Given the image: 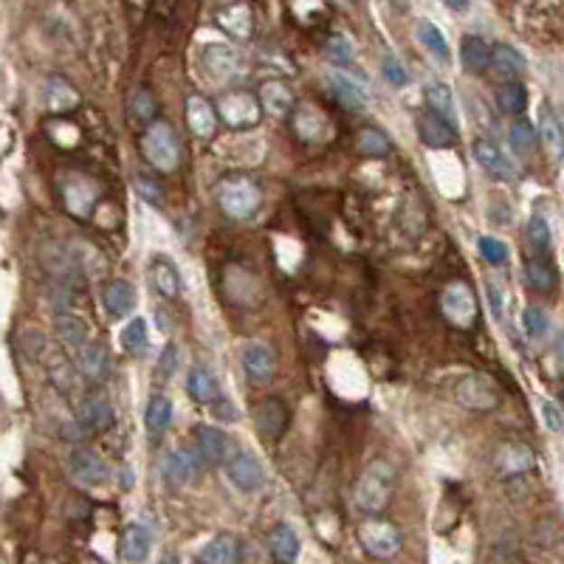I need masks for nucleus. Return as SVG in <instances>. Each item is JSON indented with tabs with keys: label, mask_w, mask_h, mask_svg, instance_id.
Listing matches in <instances>:
<instances>
[{
	"label": "nucleus",
	"mask_w": 564,
	"mask_h": 564,
	"mask_svg": "<svg viewBox=\"0 0 564 564\" xmlns=\"http://www.w3.org/2000/svg\"><path fill=\"white\" fill-rule=\"evenodd\" d=\"M522 327H525V334L531 339H542L548 334V327H550L548 314L542 308H533V305H531V308L522 311Z\"/></svg>",
	"instance_id": "nucleus-48"
},
{
	"label": "nucleus",
	"mask_w": 564,
	"mask_h": 564,
	"mask_svg": "<svg viewBox=\"0 0 564 564\" xmlns=\"http://www.w3.org/2000/svg\"><path fill=\"white\" fill-rule=\"evenodd\" d=\"M472 153H475V161L480 164V167L497 181H513L516 175H520V170H516V164L494 145V141L488 138H477L472 145Z\"/></svg>",
	"instance_id": "nucleus-12"
},
{
	"label": "nucleus",
	"mask_w": 564,
	"mask_h": 564,
	"mask_svg": "<svg viewBox=\"0 0 564 564\" xmlns=\"http://www.w3.org/2000/svg\"><path fill=\"white\" fill-rule=\"evenodd\" d=\"M141 153L158 173H175L181 164V141L167 119H155L141 133Z\"/></svg>",
	"instance_id": "nucleus-1"
},
{
	"label": "nucleus",
	"mask_w": 564,
	"mask_h": 564,
	"mask_svg": "<svg viewBox=\"0 0 564 564\" xmlns=\"http://www.w3.org/2000/svg\"><path fill=\"white\" fill-rule=\"evenodd\" d=\"M150 279H153V288L164 296V299H178L181 294V277L175 271V266L170 260H164V257H155L150 263Z\"/></svg>",
	"instance_id": "nucleus-31"
},
{
	"label": "nucleus",
	"mask_w": 564,
	"mask_h": 564,
	"mask_svg": "<svg viewBox=\"0 0 564 564\" xmlns=\"http://www.w3.org/2000/svg\"><path fill=\"white\" fill-rule=\"evenodd\" d=\"M488 296H491L494 316L503 319V294H500V288H497V286H494V282H488Z\"/></svg>",
	"instance_id": "nucleus-53"
},
{
	"label": "nucleus",
	"mask_w": 564,
	"mask_h": 564,
	"mask_svg": "<svg viewBox=\"0 0 564 564\" xmlns=\"http://www.w3.org/2000/svg\"><path fill=\"white\" fill-rule=\"evenodd\" d=\"M533 468V452L525 443H503L497 452V472L503 477H520Z\"/></svg>",
	"instance_id": "nucleus-23"
},
{
	"label": "nucleus",
	"mask_w": 564,
	"mask_h": 564,
	"mask_svg": "<svg viewBox=\"0 0 564 564\" xmlns=\"http://www.w3.org/2000/svg\"><path fill=\"white\" fill-rule=\"evenodd\" d=\"M147 344H150V336H147V319H130L125 327H122V347L130 352V356H145L147 352Z\"/></svg>",
	"instance_id": "nucleus-40"
},
{
	"label": "nucleus",
	"mask_w": 564,
	"mask_h": 564,
	"mask_svg": "<svg viewBox=\"0 0 564 564\" xmlns=\"http://www.w3.org/2000/svg\"><path fill=\"white\" fill-rule=\"evenodd\" d=\"M218 108L212 105L209 99H203L201 93H193L190 99H186V125L190 130L198 136V138H212L218 133Z\"/></svg>",
	"instance_id": "nucleus-20"
},
{
	"label": "nucleus",
	"mask_w": 564,
	"mask_h": 564,
	"mask_svg": "<svg viewBox=\"0 0 564 564\" xmlns=\"http://www.w3.org/2000/svg\"><path fill=\"white\" fill-rule=\"evenodd\" d=\"M133 116L136 119H141L145 125H150V122H155L158 119V108H155V97L147 90V88H141V90H136V97H133Z\"/></svg>",
	"instance_id": "nucleus-47"
},
{
	"label": "nucleus",
	"mask_w": 564,
	"mask_h": 564,
	"mask_svg": "<svg viewBox=\"0 0 564 564\" xmlns=\"http://www.w3.org/2000/svg\"><path fill=\"white\" fill-rule=\"evenodd\" d=\"M195 443H198V457L206 465H229L234 457H238V446H234V440L223 429L209 427V423H201V427L195 429Z\"/></svg>",
	"instance_id": "nucleus-8"
},
{
	"label": "nucleus",
	"mask_w": 564,
	"mask_h": 564,
	"mask_svg": "<svg viewBox=\"0 0 564 564\" xmlns=\"http://www.w3.org/2000/svg\"><path fill=\"white\" fill-rule=\"evenodd\" d=\"M161 475H164V480H167L170 488H183V485H190V483L198 477V457H195L190 449H183V446H178V449H173L167 457H164Z\"/></svg>",
	"instance_id": "nucleus-17"
},
{
	"label": "nucleus",
	"mask_w": 564,
	"mask_h": 564,
	"mask_svg": "<svg viewBox=\"0 0 564 564\" xmlns=\"http://www.w3.org/2000/svg\"><path fill=\"white\" fill-rule=\"evenodd\" d=\"M525 277H528V286L539 294H548L556 286V268L545 254L531 257V260L525 263Z\"/></svg>",
	"instance_id": "nucleus-36"
},
{
	"label": "nucleus",
	"mask_w": 564,
	"mask_h": 564,
	"mask_svg": "<svg viewBox=\"0 0 564 564\" xmlns=\"http://www.w3.org/2000/svg\"><path fill=\"white\" fill-rule=\"evenodd\" d=\"M542 420L550 432H556V435L564 432V412L553 401H542Z\"/></svg>",
	"instance_id": "nucleus-51"
},
{
	"label": "nucleus",
	"mask_w": 564,
	"mask_h": 564,
	"mask_svg": "<svg viewBox=\"0 0 564 564\" xmlns=\"http://www.w3.org/2000/svg\"><path fill=\"white\" fill-rule=\"evenodd\" d=\"M392 497V468L384 460L367 465V472L356 483V505L367 513H381Z\"/></svg>",
	"instance_id": "nucleus-3"
},
{
	"label": "nucleus",
	"mask_w": 564,
	"mask_h": 564,
	"mask_svg": "<svg viewBox=\"0 0 564 564\" xmlns=\"http://www.w3.org/2000/svg\"><path fill=\"white\" fill-rule=\"evenodd\" d=\"M324 54L331 57L339 65H350L352 57H356V49H352V40L344 34H331L324 42Z\"/></svg>",
	"instance_id": "nucleus-45"
},
{
	"label": "nucleus",
	"mask_w": 564,
	"mask_h": 564,
	"mask_svg": "<svg viewBox=\"0 0 564 564\" xmlns=\"http://www.w3.org/2000/svg\"><path fill=\"white\" fill-rule=\"evenodd\" d=\"M240 367L251 384H268L277 372V356L274 350L263 342H249L240 352Z\"/></svg>",
	"instance_id": "nucleus-10"
},
{
	"label": "nucleus",
	"mask_w": 564,
	"mask_h": 564,
	"mask_svg": "<svg viewBox=\"0 0 564 564\" xmlns=\"http://www.w3.org/2000/svg\"><path fill=\"white\" fill-rule=\"evenodd\" d=\"M427 102H429V110L440 119H446L449 125L457 122V110H455V93L446 82H432L427 88Z\"/></svg>",
	"instance_id": "nucleus-37"
},
{
	"label": "nucleus",
	"mask_w": 564,
	"mask_h": 564,
	"mask_svg": "<svg viewBox=\"0 0 564 564\" xmlns=\"http://www.w3.org/2000/svg\"><path fill=\"white\" fill-rule=\"evenodd\" d=\"M158 372L164 375V379H170V375L178 370V347L175 344H167L164 347V352H161V359H158Z\"/></svg>",
	"instance_id": "nucleus-52"
},
{
	"label": "nucleus",
	"mask_w": 564,
	"mask_h": 564,
	"mask_svg": "<svg viewBox=\"0 0 564 564\" xmlns=\"http://www.w3.org/2000/svg\"><path fill=\"white\" fill-rule=\"evenodd\" d=\"M145 420H147V427L150 432H167L170 429V423H173V401H170V395H153L150 401H147V412H145Z\"/></svg>",
	"instance_id": "nucleus-38"
},
{
	"label": "nucleus",
	"mask_w": 564,
	"mask_h": 564,
	"mask_svg": "<svg viewBox=\"0 0 564 564\" xmlns=\"http://www.w3.org/2000/svg\"><path fill=\"white\" fill-rule=\"evenodd\" d=\"M226 475L231 480V485L243 491V494H254V491H260L266 485V468L263 463L257 460L254 455L249 452H240L238 457H234L229 465H226Z\"/></svg>",
	"instance_id": "nucleus-14"
},
{
	"label": "nucleus",
	"mask_w": 564,
	"mask_h": 564,
	"mask_svg": "<svg viewBox=\"0 0 564 564\" xmlns=\"http://www.w3.org/2000/svg\"><path fill=\"white\" fill-rule=\"evenodd\" d=\"M251 420H254L257 432H260L266 440H279L291 423V409L286 407V401H279V398H263V401L254 404Z\"/></svg>",
	"instance_id": "nucleus-9"
},
{
	"label": "nucleus",
	"mask_w": 564,
	"mask_h": 564,
	"mask_svg": "<svg viewBox=\"0 0 564 564\" xmlns=\"http://www.w3.org/2000/svg\"><path fill=\"white\" fill-rule=\"evenodd\" d=\"M203 65L212 74V80L218 82H229V80H238L243 74V57L231 49V45H206L203 49Z\"/></svg>",
	"instance_id": "nucleus-11"
},
{
	"label": "nucleus",
	"mask_w": 564,
	"mask_h": 564,
	"mask_svg": "<svg viewBox=\"0 0 564 564\" xmlns=\"http://www.w3.org/2000/svg\"><path fill=\"white\" fill-rule=\"evenodd\" d=\"M74 359H77V370L85 375L88 381H102L105 375H108V352L99 342H88L82 344L77 352H74Z\"/></svg>",
	"instance_id": "nucleus-26"
},
{
	"label": "nucleus",
	"mask_w": 564,
	"mask_h": 564,
	"mask_svg": "<svg viewBox=\"0 0 564 564\" xmlns=\"http://www.w3.org/2000/svg\"><path fill=\"white\" fill-rule=\"evenodd\" d=\"M327 88H331L334 97L344 108H350V110H359V108L367 105V88H364V82L359 77L347 74V70H331V74H327Z\"/></svg>",
	"instance_id": "nucleus-21"
},
{
	"label": "nucleus",
	"mask_w": 564,
	"mask_h": 564,
	"mask_svg": "<svg viewBox=\"0 0 564 564\" xmlns=\"http://www.w3.org/2000/svg\"><path fill=\"white\" fill-rule=\"evenodd\" d=\"M257 102L274 119H286V116L294 113V90L282 80H266L260 90H257Z\"/></svg>",
	"instance_id": "nucleus-18"
},
{
	"label": "nucleus",
	"mask_w": 564,
	"mask_h": 564,
	"mask_svg": "<svg viewBox=\"0 0 564 564\" xmlns=\"http://www.w3.org/2000/svg\"><path fill=\"white\" fill-rule=\"evenodd\" d=\"M381 74H384V80H387L390 85H395V88H404V85L409 82V74H407L404 62L398 60L392 52H387V54L381 57Z\"/></svg>",
	"instance_id": "nucleus-49"
},
{
	"label": "nucleus",
	"mask_w": 564,
	"mask_h": 564,
	"mask_svg": "<svg viewBox=\"0 0 564 564\" xmlns=\"http://www.w3.org/2000/svg\"><path fill=\"white\" fill-rule=\"evenodd\" d=\"M497 105L508 116H522L528 108V88L522 82H505L497 90Z\"/></svg>",
	"instance_id": "nucleus-39"
},
{
	"label": "nucleus",
	"mask_w": 564,
	"mask_h": 564,
	"mask_svg": "<svg viewBox=\"0 0 564 564\" xmlns=\"http://www.w3.org/2000/svg\"><path fill=\"white\" fill-rule=\"evenodd\" d=\"M508 141H511L513 153L531 155L536 150V145H539V133H536V127L528 119H520V122H513V127L508 133Z\"/></svg>",
	"instance_id": "nucleus-43"
},
{
	"label": "nucleus",
	"mask_w": 564,
	"mask_h": 564,
	"mask_svg": "<svg viewBox=\"0 0 564 564\" xmlns=\"http://www.w3.org/2000/svg\"><path fill=\"white\" fill-rule=\"evenodd\" d=\"M294 130L302 141L316 145V141L327 138V133H331V122H327V116L316 105L302 102L299 108H294Z\"/></svg>",
	"instance_id": "nucleus-19"
},
{
	"label": "nucleus",
	"mask_w": 564,
	"mask_h": 564,
	"mask_svg": "<svg viewBox=\"0 0 564 564\" xmlns=\"http://www.w3.org/2000/svg\"><path fill=\"white\" fill-rule=\"evenodd\" d=\"M477 249L483 254V260L491 263V266H505L508 263V246L497 238H488V234H483V238L477 240Z\"/></svg>",
	"instance_id": "nucleus-46"
},
{
	"label": "nucleus",
	"mask_w": 564,
	"mask_h": 564,
	"mask_svg": "<svg viewBox=\"0 0 564 564\" xmlns=\"http://www.w3.org/2000/svg\"><path fill=\"white\" fill-rule=\"evenodd\" d=\"M136 193L147 203H161V186L150 175H136Z\"/></svg>",
	"instance_id": "nucleus-50"
},
{
	"label": "nucleus",
	"mask_w": 564,
	"mask_h": 564,
	"mask_svg": "<svg viewBox=\"0 0 564 564\" xmlns=\"http://www.w3.org/2000/svg\"><path fill=\"white\" fill-rule=\"evenodd\" d=\"M45 108L49 113H70L80 108V90L62 77H52L45 82Z\"/></svg>",
	"instance_id": "nucleus-30"
},
{
	"label": "nucleus",
	"mask_w": 564,
	"mask_h": 564,
	"mask_svg": "<svg viewBox=\"0 0 564 564\" xmlns=\"http://www.w3.org/2000/svg\"><path fill=\"white\" fill-rule=\"evenodd\" d=\"M440 308H443V316L449 319L455 327H460V331H468V327H475L477 314H480L477 294H475V288L468 286L465 279H452L449 286L443 288V294H440Z\"/></svg>",
	"instance_id": "nucleus-4"
},
{
	"label": "nucleus",
	"mask_w": 564,
	"mask_h": 564,
	"mask_svg": "<svg viewBox=\"0 0 564 564\" xmlns=\"http://www.w3.org/2000/svg\"><path fill=\"white\" fill-rule=\"evenodd\" d=\"M68 472L82 485H102L110 477L108 463L90 449H74L68 455Z\"/></svg>",
	"instance_id": "nucleus-13"
},
{
	"label": "nucleus",
	"mask_w": 564,
	"mask_h": 564,
	"mask_svg": "<svg viewBox=\"0 0 564 564\" xmlns=\"http://www.w3.org/2000/svg\"><path fill=\"white\" fill-rule=\"evenodd\" d=\"M215 201L223 209V215L234 218V221H246L251 218L257 209H260V186H257L251 178L246 175H231L223 178L215 190Z\"/></svg>",
	"instance_id": "nucleus-2"
},
{
	"label": "nucleus",
	"mask_w": 564,
	"mask_h": 564,
	"mask_svg": "<svg viewBox=\"0 0 564 564\" xmlns=\"http://www.w3.org/2000/svg\"><path fill=\"white\" fill-rule=\"evenodd\" d=\"M54 331H57V339L70 350V352H77L82 344H88V327L80 316L74 314H60L57 322H54Z\"/></svg>",
	"instance_id": "nucleus-35"
},
{
	"label": "nucleus",
	"mask_w": 564,
	"mask_h": 564,
	"mask_svg": "<svg viewBox=\"0 0 564 564\" xmlns=\"http://www.w3.org/2000/svg\"><path fill=\"white\" fill-rule=\"evenodd\" d=\"M113 407L105 401V398H97V395H90L85 398V401H80L77 407V423L85 429V432H105L113 427Z\"/></svg>",
	"instance_id": "nucleus-22"
},
{
	"label": "nucleus",
	"mask_w": 564,
	"mask_h": 564,
	"mask_svg": "<svg viewBox=\"0 0 564 564\" xmlns=\"http://www.w3.org/2000/svg\"><path fill=\"white\" fill-rule=\"evenodd\" d=\"M415 127H418V138L429 150H449V147H455V141H457V127L449 125L446 119H440V116H435L432 110L420 113Z\"/></svg>",
	"instance_id": "nucleus-16"
},
{
	"label": "nucleus",
	"mask_w": 564,
	"mask_h": 564,
	"mask_svg": "<svg viewBox=\"0 0 564 564\" xmlns=\"http://www.w3.org/2000/svg\"><path fill=\"white\" fill-rule=\"evenodd\" d=\"M102 302H105V311H108L110 319H125V316H130L133 308H136V302H138L133 282H127V279H113V282H108Z\"/></svg>",
	"instance_id": "nucleus-24"
},
{
	"label": "nucleus",
	"mask_w": 564,
	"mask_h": 564,
	"mask_svg": "<svg viewBox=\"0 0 564 564\" xmlns=\"http://www.w3.org/2000/svg\"><path fill=\"white\" fill-rule=\"evenodd\" d=\"M359 545L372 556V559H392L404 545V536L398 531L395 522L381 520V516H370L356 531Z\"/></svg>",
	"instance_id": "nucleus-5"
},
{
	"label": "nucleus",
	"mask_w": 564,
	"mask_h": 564,
	"mask_svg": "<svg viewBox=\"0 0 564 564\" xmlns=\"http://www.w3.org/2000/svg\"><path fill=\"white\" fill-rule=\"evenodd\" d=\"M299 548H302L299 536L286 522H279L268 536V553H271L274 564H294L299 559Z\"/></svg>",
	"instance_id": "nucleus-28"
},
{
	"label": "nucleus",
	"mask_w": 564,
	"mask_h": 564,
	"mask_svg": "<svg viewBox=\"0 0 564 564\" xmlns=\"http://www.w3.org/2000/svg\"><path fill=\"white\" fill-rule=\"evenodd\" d=\"M460 60L468 70L480 74V70L491 65V45L480 34H465L460 40Z\"/></svg>",
	"instance_id": "nucleus-34"
},
{
	"label": "nucleus",
	"mask_w": 564,
	"mask_h": 564,
	"mask_svg": "<svg viewBox=\"0 0 564 564\" xmlns=\"http://www.w3.org/2000/svg\"><path fill=\"white\" fill-rule=\"evenodd\" d=\"M243 561V542L234 533H215L203 542L195 556V564H240Z\"/></svg>",
	"instance_id": "nucleus-15"
},
{
	"label": "nucleus",
	"mask_w": 564,
	"mask_h": 564,
	"mask_svg": "<svg viewBox=\"0 0 564 564\" xmlns=\"http://www.w3.org/2000/svg\"><path fill=\"white\" fill-rule=\"evenodd\" d=\"M455 398L457 404L472 409V412H488L500 404V392H497V384H494L488 375H463L455 387Z\"/></svg>",
	"instance_id": "nucleus-6"
},
{
	"label": "nucleus",
	"mask_w": 564,
	"mask_h": 564,
	"mask_svg": "<svg viewBox=\"0 0 564 564\" xmlns=\"http://www.w3.org/2000/svg\"><path fill=\"white\" fill-rule=\"evenodd\" d=\"M415 34H418V40H420L423 49H427L437 62H443V65H449V62H452L449 40H446V34L435 26L432 20H420V23H418V29H415Z\"/></svg>",
	"instance_id": "nucleus-32"
},
{
	"label": "nucleus",
	"mask_w": 564,
	"mask_h": 564,
	"mask_svg": "<svg viewBox=\"0 0 564 564\" xmlns=\"http://www.w3.org/2000/svg\"><path fill=\"white\" fill-rule=\"evenodd\" d=\"M186 387H190V395L198 404H218L221 401V384L206 367H193L190 379H186Z\"/></svg>",
	"instance_id": "nucleus-33"
},
{
	"label": "nucleus",
	"mask_w": 564,
	"mask_h": 564,
	"mask_svg": "<svg viewBox=\"0 0 564 564\" xmlns=\"http://www.w3.org/2000/svg\"><path fill=\"white\" fill-rule=\"evenodd\" d=\"M443 6L452 12H465L468 6H472V0H443Z\"/></svg>",
	"instance_id": "nucleus-54"
},
{
	"label": "nucleus",
	"mask_w": 564,
	"mask_h": 564,
	"mask_svg": "<svg viewBox=\"0 0 564 564\" xmlns=\"http://www.w3.org/2000/svg\"><path fill=\"white\" fill-rule=\"evenodd\" d=\"M528 243L533 254H545L550 249V223L542 215H533L528 221Z\"/></svg>",
	"instance_id": "nucleus-44"
},
{
	"label": "nucleus",
	"mask_w": 564,
	"mask_h": 564,
	"mask_svg": "<svg viewBox=\"0 0 564 564\" xmlns=\"http://www.w3.org/2000/svg\"><path fill=\"white\" fill-rule=\"evenodd\" d=\"M539 136H542L548 153L556 161H561L564 158V130H561V122L556 119L550 110L542 113V122H539Z\"/></svg>",
	"instance_id": "nucleus-41"
},
{
	"label": "nucleus",
	"mask_w": 564,
	"mask_h": 564,
	"mask_svg": "<svg viewBox=\"0 0 564 564\" xmlns=\"http://www.w3.org/2000/svg\"><path fill=\"white\" fill-rule=\"evenodd\" d=\"M392 150L390 145V136L379 127H364L359 133V153L367 155V158H384L387 153Z\"/></svg>",
	"instance_id": "nucleus-42"
},
{
	"label": "nucleus",
	"mask_w": 564,
	"mask_h": 564,
	"mask_svg": "<svg viewBox=\"0 0 564 564\" xmlns=\"http://www.w3.org/2000/svg\"><path fill=\"white\" fill-rule=\"evenodd\" d=\"M494 74L505 82H516V77L525 74V57L513 49V45H497V49H491V65H488Z\"/></svg>",
	"instance_id": "nucleus-29"
},
{
	"label": "nucleus",
	"mask_w": 564,
	"mask_h": 564,
	"mask_svg": "<svg viewBox=\"0 0 564 564\" xmlns=\"http://www.w3.org/2000/svg\"><path fill=\"white\" fill-rule=\"evenodd\" d=\"M260 113H263L260 102H257L254 93H246V90H231L218 102V116L234 130L254 127L260 122Z\"/></svg>",
	"instance_id": "nucleus-7"
},
{
	"label": "nucleus",
	"mask_w": 564,
	"mask_h": 564,
	"mask_svg": "<svg viewBox=\"0 0 564 564\" xmlns=\"http://www.w3.org/2000/svg\"><path fill=\"white\" fill-rule=\"evenodd\" d=\"M153 548V533L147 525L130 522L122 533V556L127 564H145Z\"/></svg>",
	"instance_id": "nucleus-25"
},
{
	"label": "nucleus",
	"mask_w": 564,
	"mask_h": 564,
	"mask_svg": "<svg viewBox=\"0 0 564 564\" xmlns=\"http://www.w3.org/2000/svg\"><path fill=\"white\" fill-rule=\"evenodd\" d=\"M218 26L231 34L234 40H249L251 37V29H254V14L246 4H231V6H223L218 12Z\"/></svg>",
	"instance_id": "nucleus-27"
}]
</instances>
